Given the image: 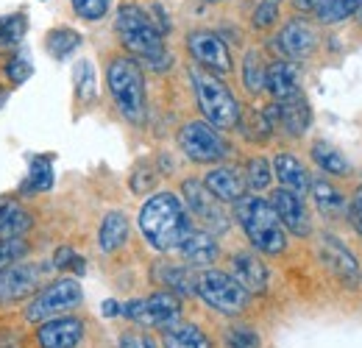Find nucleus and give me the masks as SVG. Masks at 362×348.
Wrapping results in <instances>:
<instances>
[{
	"mask_svg": "<svg viewBox=\"0 0 362 348\" xmlns=\"http://www.w3.org/2000/svg\"><path fill=\"white\" fill-rule=\"evenodd\" d=\"M136 223H139V231L145 237V243L153 248V251H176L181 245V240L195 228L192 218L187 215V207L176 192L170 190H162V192H153L139 215H136Z\"/></svg>",
	"mask_w": 362,
	"mask_h": 348,
	"instance_id": "nucleus-1",
	"label": "nucleus"
},
{
	"mask_svg": "<svg viewBox=\"0 0 362 348\" xmlns=\"http://www.w3.org/2000/svg\"><path fill=\"white\" fill-rule=\"evenodd\" d=\"M115 31L120 37L123 47L129 50V56H136L142 64H148L153 73H165L173 64V56L165 47L162 31L153 25L151 14L145 8H139L134 3L120 6L117 20H115Z\"/></svg>",
	"mask_w": 362,
	"mask_h": 348,
	"instance_id": "nucleus-2",
	"label": "nucleus"
},
{
	"mask_svg": "<svg viewBox=\"0 0 362 348\" xmlns=\"http://www.w3.org/2000/svg\"><path fill=\"white\" fill-rule=\"evenodd\" d=\"M234 218L243 226L254 251L268 257H279L287 251V231L276 218L271 201H265L262 195L245 192L240 201H234Z\"/></svg>",
	"mask_w": 362,
	"mask_h": 348,
	"instance_id": "nucleus-3",
	"label": "nucleus"
},
{
	"mask_svg": "<svg viewBox=\"0 0 362 348\" xmlns=\"http://www.w3.org/2000/svg\"><path fill=\"white\" fill-rule=\"evenodd\" d=\"M106 87L117 106V112L132 123L145 126L148 117V98H145V73L134 56L117 53L106 64Z\"/></svg>",
	"mask_w": 362,
	"mask_h": 348,
	"instance_id": "nucleus-4",
	"label": "nucleus"
},
{
	"mask_svg": "<svg viewBox=\"0 0 362 348\" xmlns=\"http://www.w3.org/2000/svg\"><path fill=\"white\" fill-rule=\"evenodd\" d=\"M189 81H192L195 100H198V109H201L204 120L218 131L237 129L243 112H240V103H237L234 92L218 76H212V73H206L195 64L189 67Z\"/></svg>",
	"mask_w": 362,
	"mask_h": 348,
	"instance_id": "nucleus-5",
	"label": "nucleus"
},
{
	"mask_svg": "<svg viewBox=\"0 0 362 348\" xmlns=\"http://www.w3.org/2000/svg\"><path fill=\"white\" fill-rule=\"evenodd\" d=\"M81 304H84L81 282L76 276H59V279L47 282L45 287H40L23 304V320L28 326H37V323H45L50 318L70 315L73 309H78Z\"/></svg>",
	"mask_w": 362,
	"mask_h": 348,
	"instance_id": "nucleus-6",
	"label": "nucleus"
},
{
	"mask_svg": "<svg viewBox=\"0 0 362 348\" xmlns=\"http://www.w3.org/2000/svg\"><path fill=\"white\" fill-rule=\"evenodd\" d=\"M195 296L221 315H243L251 306V296L231 279V273L218 270V267H204L195 276Z\"/></svg>",
	"mask_w": 362,
	"mask_h": 348,
	"instance_id": "nucleus-7",
	"label": "nucleus"
},
{
	"mask_svg": "<svg viewBox=\"0 0 362 348\" xmlns=\"http://www.w3.org/2000/svg\"><path fill=\"white\" fill-rule=\"evenodd\" d=\"M120 315L139 329H168L181 320V298L170 290H156L148 298H132L120 304Z\"/></svg>",
	"mask_w": 362,
	"mask_h": 348,
	"instance_id": "nucleus-8",
	"label": "nucleus"
},
{
	"mask_svg": "<svg viewBox=\"0 0 362 348\" xmlns=\"http://www.w3.org/2000/svg\"><path fill=\"white\" fill-rule=\"evenodd\" d=\"M179 148L181 153L198 165H218L223 162L228 153H231V145L228 139L215 129L209 126L206 120H189L179 129Z\"/></svg>",
	"mask_w": 362,
	"mask_h": 348,
	"instance_id": "nucleus-9",
	"label": "nucleus"
},
{
	"mask_svg": "<svg viewBox=\"0 0 362 348\" xmlns=\"http://www.w3.org/2000/svg\"><path fill=\"white\" fill-rule=\"evenodd\" d=\"M181 192H184V207H187V215L192 218V223H198V228L221 237L226 234L231 220H228L223 204L204 187V181L198 178H184L181 181Z\"/></svg>",
	"mask_w": 362,
	"mask_h": 348,
	"instance_id": "nucleus-10",
	"label": "nucleus"
},
{
	"mask_svg": "<svg viewBox=\"0 0 362 348\" xmlns=\"http://www.w3.org/2000/svg\"><path fill=\"white\" fill-rule=\"evenodd\" d=\"M87 340V320L78 315H59L37 323L28 335V348H81Z\"/></svg>",
	"mask_w": 362,
	"mask_h": 348,
	"instance_id": "nucleus-11",
	"label": "nucleus"
},
{
	"mask_svg": "<svg viewBox=\"0 0 362 348\" xmlns=\"http://www.w3.org/2000/svg\"><path fill=\"white\" fill-rule=\"evenodd\" d=\"M187 50L195 59V67H201L212 76H226L234 67L228 45L215 31H192L187 37Z\"/></svg>",
	"mask_w": 362,
	"mask_h": 348,
	"instance_id": "nucleus-12",
	"label": "nucleus"
},
{
	"mask_svg": "<svg viewBox=\"0 0 362 348\" xmlns=\"http://www.w3.org/2000/svg\"><path fill=\"white\" fill-rule=\"evenodd\" d=\"M40 290V267L31 262H17L0 270V309L25 304Z\"/></svg>",
	"mask_w": 362,
	"mask_h": 348,
	"instance_id": "nucleus-13",
	"label": "nucleus"
},
{
	"mask_svg": "<svg viewBox=\"0 0 362 348\" xmlns=\"http://www.w3.org/2000/svg\"><path fill=\"white\" fill-rule=\"evenodd\" d=\"M276 47L284 56V62H307L317 47V31L315 25L304 17H293L290 23H284V28L276 37Z\"/></svg>",
	"mask_w": 362,
	"mask_h": 348,
	"instance_id": "nucleus-14",
	"label": "nucleus"
},
{
	"mask_svg": "<svg viewBox=\"0 0 362 348\" xmlns=\"http://www.w3.org/2000/svg\"><path fill=\"white\" fill-rule=\"evenodd\" d=\"M265 117L271 120V126H281L290 137H304L313 126V109L304 98V92L284 98V100H273L265 109Z\"/></svg>",
	"mask_w": 362,
	"mask_h": 348,
	"instance_id": "nucleus-15",
	"label": "nucleus"
},
{
	"mask_svg": "<svg viewBox=\"0 0 362 348\" xmlns=\"http://www.w3.org/2000/svg\"><path fill=\"white\" fill-rule=\"evenodd\" d=\"M317 251H320V260L323 265L346 284V287H360V262L357 257L334 237V234H320L317 240Z\"/></svg>",
	"mask_w": 362,
	"mask_h": 348,
	"instance_id": "nucleus-16",
	"label": "nucleus"
},
{
	"mask_svg": "<svg viewBox=\"0 0 362 348\" xmlns=\"http://www.w3.org/2000/svg\"><path fill=\"white\" fill-rule=\"evenodd\" d=\"M271 207L273 212H276V218H279V223L284 226V231H290L296 237H310L313 234V220H310L307 204H304L301 195L279 187V190H273Z\"/></svg>",
	"mask_w": 362,
	"mask_h": 348,
	"instance_id": "nucleus-17",
	"label": "nucleus"
},
{
	"mask_svg": "<svg viewBox=\"0 0 362 348\" xmlns=\"http://www.w3.org/2000/svg\"><path fill=\"white\" fill-rule=\"evenodd\" d=\"M231 279L248 293V296H262L268 293V267L254 251H237L231 257Z\"/></svg>",
	"mask_w": 362,
	"mask_h": 348,
	"instance_id": "nucleus-18",
	"label": "nucleus"
},
{
	"mask_svg": "<svg viewBox=\"0 0 362 348\" xmlns=\"http://www.w3.org/2000/svg\"><path fill=\"white\" fill-rule=\"evenodd\" d=\"M179 257L184 260V265L189 267H212L218 257H221V245H218V237L204 231V228H192L181 245L176 248Z\"/></svg>",
	"mask_w": 362,
	"mask_h": 348,
	"instance_id": "nucleus-19",
	"label": "nucleus"
},
{
	"mask_svg": "<svg viewBox=\"0 0 362 348\" xmlns=\"http://www.w3.org/2000/svg\"><path fill=\"white\" fill-rule=\"evenodd\" d=\"M204 187L221 201V204H234L240 201L248 187H245V175L240 168H231V165H218L215 170L204 175Z\"/></svg>",
	"mask_w": 362,
	"mask_h": 348,
	"instance_id": "nucleus-20",
	"label": "nucleus"
},
{
	"mask_svg": "<svg viewBox=\"0 0 362 348\" xmlns=\"http://www.w3.org/2000/svg\"><path fill=\"white\" fill-rule=\"evenodd\" d=\"M271 165H273V175L281 181L284 190H290V192H296V195H301V198L310 192L313 178H310L304 162H301L298 156H293V153H276Z\"/></svg>",
	"mask_w": 362,
	"mask_h": 348,
	"instance_id": "nucleus-21",
	"label": "nucleus"
},
{
	"mask_svg": "<svg viewBox=\"0 0 362 348\" xmlns=\"http://www.w3.org/2000/svg\"><path fill=\"white\" fill-rule=\"evenodd\" d=\"M265 89L273 95V100H284V98H293L301 92L298 84V67L293 62H273L268 64V76H265Z\"/></svg>",
	"mask_w": 362,
	"mask_h": 348,
	"instance_id": "nucleus-22",
	"label": "nucleus"
},
{
	"mask_svg": "<svg viewBox=\"0 0 362 348\" xmlns=\"http://www.w3.org/2000/svg\"><path fill=\"white\" fill-rule=\"evenodd\" d=\"M162 348H212V340L198 323L176 320L173 326L162 329Z\"/></svg>",
	"mask_w": 362,
	"mask_h": 348,
	"instance_id": "nucleus-23",
	"label": "nucleus"
},
{
	"mask_svg": "<svg viewBox=\"0 0 362 348\" xmlns=\"http://www.w3.org/2000/svg\"><path fill=\"white\" fill-rule=\"evenodd\" d=\"M28 228H31L28 209L17 198H11V195H0V240L23 237Z\"/></svg>",
	"mask_w": 362,
	"mask_h": 348,
	"instance_id": "nucleus-24",
	"label": "nucleus"
},
{
	"mask_svg": "<svg viewBox=\"0 0 362 348\" xmlns=\"http://www.w3.org/2000/svg\"><path fill=\"white\" fill-rule=\"evenodd\" d=\"M53 159L50 156H28V178L20 184V195H37L53 190Z\"/></svg>",
	"mask_w": 362,
	"mask_h": 348,
	"instance_id": "nucleus-25",
	"label": "nucleus"
},
{
	"mask_svg": "<svg viewBox=\"0 0 362 348\" xmlns=\"http://www.w3.org/2000/svg\"><path fill=\"white\" fill-rule=\"evenodd\" d=\"M126 240H129V218L123 212H109L98 231V248L103 254H115L120 245H126Z\"/></svg>",
	"mask_w": 362,
	"mask_h": 348,
	"instance_id": "nucleus-26",
	"label": "nucleus"
},
{
	"mask_svg": "<svg viewBox=\"0 0 362 348\" xmlns=\"http://www.w3.org/2000/svg\"><path fill=\"white\" fill-rule=\"evenodd\" d=\"M159 282L176 293V296H192L195 293V273L189 270V265H176V262H162L156 267Z\"/></svg>",
	"mask_w": 362,
	"mask_h": 348,
	"instance_id": "nucleus-27",
	"label": "nucleus"
},
{
	"mask_svg": "<svg viewBox=\"0 0 362 348\" xmlns=\"http://www.w3.org/2000/svg\"><path fill=\"white\" fill-rule=\"evenodd\" d=\"M310 192H313V201H315L317 212H320L323 218H340V215L346 212V198H343V192H340L337 187H332L329 181L315 178V181L310 184Z\"/></svg>",
	"mask_w": 362,
	"mask_h": 348,
	"instance_id": "nucleus-28",
	"label": "nucleus"
},
{
	"mask_svg": "<svg viewBox=\"0 0 362 348\" xmlns=\"http://www.w3.org/2000/svg\"><path fill=\"white\" fill-rule=\"evenodd\" d=\"M313 162H315L323 173H329V175H340V178H343V175L351 173L349 159H346L337 148H332L329 142H323V139H317L315 145H313Z\"/></svg>",
	"mask_w": 362,
	"mask_h": 348,
	"instance_id": "nucleus-29",
	"label": "nucleus"
},
{
	"mask_svg": "<svg viewBox=\"0 0 362 348\" xmlns=\"http://www.w3.org/2000/svg\"><path fill=\"white\" fill-rule=\"evenodd\" d=\"M265 76H268V64H265L262 53L257 47H251L243 59V84L251 95H262L265 92Z\"/></svg>",
	"mask_w": 362,
	"mask_h": 348,
	"instance_id": "nucleus-30",
	"label": "nucleus"
},
{
	"mask_svg": "<svg viewBox=\"0 0 362 348\" xmlns=\"http://www.w3.org/2000/svg\"><path fill=\"white\" fill-rule=\"evenodd\" d=\"M78 45H81V34L73 28H53L45 37V50L56 62H64L67 56H73Z\"/></svg>",
	"mask_w": 362,
	"mask_h": 348,
	"instance_id": "nucleus-31",
	"label": "nucleus"
},
{
	"mask_svg": "<svg viewBox=\"0 0 362 348\" xmlns=\"http://www.w3.org/2000/svg\"><path fill=\"white\" fill-rule=\"evenodd\" d=\"M357 8V0H315V17L323 25H337L343 20H349Z\"/></svg>",
	"mask_w": 362,
	"mask_h": 348,
	"instance_id": "nucleus-32",
	"label": "nucleus"
},
{
	"mask_svg": "<svg viewBox=\"0 0 362 348\" xmlns=\"http://www.w3.org/2000/svg\"><path fill=\"white\" fill-rule=\"evenodd\" d=\"M243 175H245V187H248V190L262 192V190H268L273 184V165L265 156H251V159L245 162Z\"/></svg>",
	"mask_w": 362,
	"mask_h": 348,
	"instance_id": "nucleus-33",
	"label": "nucleus"
},
{
	"mask_svg": "<svg viewBox=\"0 0 362 348\" xmlns=\"http://www.w3.org/2000/svg\"><path fill=\"white\" fill-rule=\"evenodd\" d=\"M223 348H262V337L251 323H231L223 332Z\"/></svg>",
	"mask_w": 362,
	"mask_h": 348,
	"instance_id": "nucleus-34",
	"label": "nucleus"
},
{
	"mask_svg": "<svg viewBox=\"0 0 362 348\" xmlns=\"http://www.w3.org/2000/svg\"><path fill=\"white\" fill-rule=\"evenodd\" d=\"M28 31V17L23 11H14V14H6L0 17V45L3 47H11L17 45Z\"/></svg>",
	"mask_w": 362,
	"mask_h": 348,
	"instance_id": "nucleus-35",
	"label": "nucleus"
},
{
	"mask_svg": "<svg viewBox=\"0 0 362 348\" xmlns=\"http://www.w3.org/2000/svg\"><path fill=\"white\" fill-rule=\"evenodd\" d=\"M28 251H31V245H28L25 237H6V240H0V270L23 262L28 257Z\"/></svg>",
	"mask_w": 362,
	"mask_h": 348,
	"instance_id": "nucleus-36",
	"label": "nucleus"
},
{
	"mask_svg": "<svg viewBox=\"0 0 362 348\" xmlns=\"http://www.w3.org/2000/svg\"><path fill=\"white\" fill-rule=\"evenodd\" d=\"M76 95H78V100H84V103H90L95 100V67H92V62H78L76 64Z\"/></svg>",
	"mask_w": 362,
	"mask_h": 348,
	"instance_id": "nucleus-37",
	"label": "nucleus"
},
{
	"mask_svg": "<svg viewBox=\"0 0 362 348\" xmlns=\"http://www.w3.org/2000/svg\"><path fill=\"white\" fill-rule=\"evenodd\" d=\"M281 3H284V0H259V3H257L254 17H251V23H254L257 31H268V28L276 25V20H279V14H281Z\"/></svg>",
	"mask_w": 362,
	"mask_h": 348,
	"instance_id": "nucleus-38",
	"label": "nucleus"
},
{
	"mask_svg": "<svg viewBox=\"0 0 362 348\" xmlns=\"http://www.w3.org/2000/svg\"><path fill=\"white\" fill-rule=\"evenodd\" d=\"M70 3H73V11L87 23L103 20L109 14V6H112V0H70Z\"/></svg>",
	"mask_w": 362,
	"mask_h": 348,
	"instance_id": "nucleus-39",
	"label": "nucleus"
},
{
	"mask_svg": "<svg viewBox=\"0 0 362 348\" xmlns=\"http://www.w3.org/2000/svg\"><path fill=\"white\" fill-rule=\"evenodd\" d=\"M117 348H159V343H156V337H153L151 332H145V329H129V332L120 335Z\"/></svg>",
	"mask_w": 362,
	"mask_h": 348,
	"instance_id": "nucleus-40",
	"label": "nucleus"
},
{
	"mask_svg": "<svg viewBox=\"0 0 362 348\" xmlns=\"http://www.w3.org/2000/svg\"><path fill=\"white\" fill-rule=\"evenodd\" d=\"M31 73H34V67H31V62L23 59V56H17V59H11V62L6 64V79H8L14 87L25 84V81L31 79Z\"/></svg>",
	"mask_w": 362,
	"mask_h": 348,
	"instance_id": "nucleus-41",
	"label": "nucleus"
},
{
	"mask_svg": "<svg viewBox=\"0 0 362 348\" xmlns=\"http://www.w3.org/2000/svg\"><path fill=\"white\" fill-rule=\"evenodd\" d=\"M156 187V173L151 170V168H136L134 173H132V190H134L136 195H145V192H151Z\"/></svg>",
	"mask_w": 362,
	"mask_h": 348,
	"instance_id": "nucleus-42",
	"label": "nucleus"
},
{
	"mask_svg": "<svg viewBox=\"0 0 362 348\" xmlns=\"http://www.w3.org/2000/svg\"><path fill=\"white\" fill-rule=\"evenodd\" d=\"M78 254L70 248V245H62V248H56V254H53V267L56 270H70V265H73V260H76Z\"/></svg>",
	"mask_w": 362,
	"mask_h": 348,
	"instance_id": "nucleus-43",
	"label": "nucleus"
},
{
	"mask_svg": "<svg viewBox=\"0 0 362 348\" xmlns=\"http://www.w3.org/2000/svg\"><path fill=\"white\" fill-rule=\"evenodd\" d=\"M349 215H351V226L357 228V234L362 237V187L357 190V195H354V204H351Z\"/></svg>",
	"mask_w": 362,
	"mask_h": 348,
	"instance_id": "nucleus-44",
	"label": "nucleus"
},
{
	"mask_svg": "<svg viewBox=\"0 0 362 348\" xmlns=\"http://www.w3.org/2000/svg\"><path fill=\"white\" fill-rule=\"evenodd\" d=\"M100 315L103 318H120V301H115V298H106L103 304H100Z\"/></svg>",
	"mask_w": 362,
	"mask_h": 348,
	"instance_id": "nucleus-45",
	"label": "nucleus"
},
{
	"mask_svg": "<svg viewBox=\"0 0 362 348\" xmlns=\"http://www.w3.org/2000/svg\"><path fill=\"white\" fill-rule=\"evenodd\" d=\"M293 3H296V8H301V11L315 8V0H293Z\"/></svg>",
	"mask_w": 362,
	"mask_h": 348,
	"instance_id": "nucleus-46",
	"label": "nucleus"
},
{
	"mask_svg": "<svg viewBox=\"0 0 362 348\" xmlns=\"http://www.w3.org/2000/svg\"><path fill=\"white\" fill-rule=\"evenodd\" d=\"M354 14H357V20L362 23V0H357V8H354Z\"/></svg>",
	"mask_w": 362,
	"mask_h": 348,
	"instance_id": "nucleus-47",
	"label": "nucleus"
},
{
	"mask_svg": "<svg viewBox=\"0 0 362 348\" xmlns=\"http://www.w3.org/2000/svg\"><path fill=\"white\" fill-rule=\"evenodd\" d=\"M6 98H8V89H0V106L6 103Z\"/></svg>",
	"mask_w": 362,
	"mask_h": 348,
	"instance_id": "nucleus-48",
	"label": "nucleus"
},
{
	"mask_svg": "<svg viewBox=\"0 0 362 348\" xmlns=\"http://www.w3.org/2000/svg\"><path fill=\"white\" fill-rule=\"evenodd\" d=\"M209 3H221V0H209Z\"/></svg>",
	"mask_w": 362,
	"mask_h": 348,
	"instance_id": "nucleus-49",
	"label": "nucleus"
}]
</instances>
